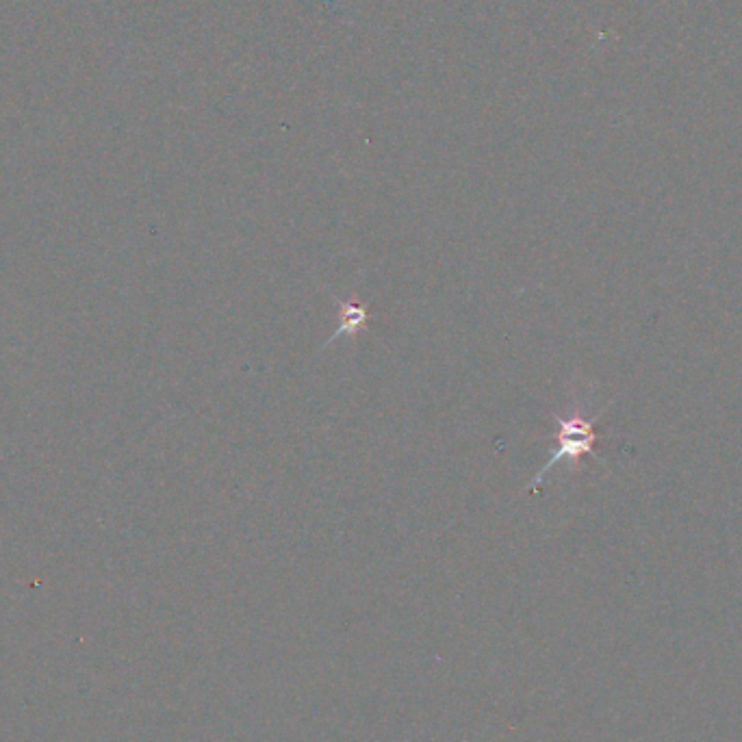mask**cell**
<instances>
[{
    "mask_svg": "<svg viewBox=\"0 0 742 742\" xmlns=\"http://www.w3.org/2000/svg\"><path fill=\"white\" fill-rule=\"evenodd\" d=\"M558 421V434H556V450L552 458L541 467V471L536 473V478L532 482V489H536L547 471H552L560 463H580V458L586 454L595 452V443H597V432L593 419H584L582 415H569V417H560L556 415Z\"/></svg>",
    "mask_w": 742,
    "mask_h": 742,
    "instance_id": "6da1fadb",
    "label": "cell"
},
{
    "mask_svg": "<svg viewBox=\"0 0 742 742\" xmlns=\"http://www.w3.org/2000/svg\"><path fill=\"white\" fill-rule=\"evenodd\" d=\"M337 309L341 313V324L339 328L332 332V337L326 341L332 343L335 339H339L341 335H358L367 324H369V313L365 306L358 304L356 300H350V302H343V300H337Z\"/></svg>",
    "mask_w": 742,
    "mask_h": 742,
    "instance_id": "7a4b0ae2",
    "label": "cell"
}]
</instances>
